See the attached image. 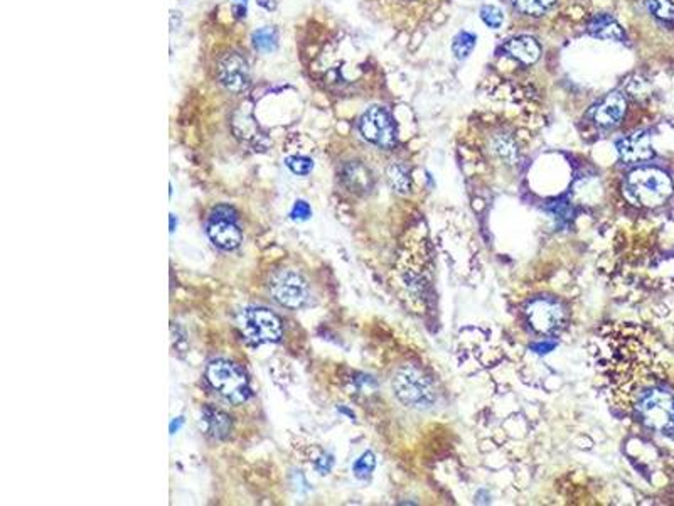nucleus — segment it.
<instances>
[{"mask_svg":"<svg viewBox=\"0 0 674 506\" xmlns=\"http://www.w3.org/2000/svg\"><path fill=\"white\" fill-rule=\"evenodd\" d=\"M625 195L634 204L654 208L673 195V181L664 171L656 167L635 169L625 179Z\"/></svg>","mask_w":674,"mask_h":506,"instance_id":"nucleus-1","label":"nucleus"},{"mask_svg":"<svg viewBox=\"0 0 674 506\" xmlns=\"http://www.w3.org/2000/svg\"><path fill=\"white\" fill-rule=\"evenodd\" d=\"M206 378L209 385L230 404H243L251 395L250 381L238 364L227 359H214L208 364Z\"/></svg>","mask_w":674,"mask_h":506,"instance_id":"nucleus-2","label":"nucleus"},{"mask_svg":"<svg viewBox=\"0 0 674 506\" xmlns=\"http://www.w3.org/2000/svg\"><path fill=\"white\" fill-rule=\"evenodd\" d=\"M393 390L401 404L413 409H430L437 402L432 381L418 368L403 366L393 378Z\"/></svg>","mask_w":674,"mask_h":506,"instance_id":"nucleus-3","label":"nucleus"},{"mask_svg":"<svg viewBox=\"0 0 674 506\" xmlns=\"http://www.w3.org/2000/svg\"><path fill=\"white\" fill-rule=\"evenodd\" d=\"M238 326L243 336L255 346L278 343L283 333L280 317L265 307L244 309L238 316Z\"/></svg>","mask_w":674,"mask_h":506,"instance_id":"nucleus-4","label":"nucleus"},{"mask_svg":"<svg viewBox=\"0 0 674 506\" xmlns=\"http://www.w3.org/2000/svg\"><path fill=\"white\" fill-rule=\"evenodd\" d=\"M639 414L647 427L659 432L674 428V397L666 390L652 388L639 400Z\"/></svg>","mask_w":674,"mask_h":506,"instance_id":"nucleus-5","label":"nucleus"},{"mask_svg":"<svg viewBox=\"0 0 674 506\" xmlns=\"http://www.w3.org/2000/svg\"><path fill=\"white\" fill-rule=\"evenodd\" d=\"M270 292L280 306L300 309L308 302L307 282L294 270H280L270 280Z\"/></svg>","mask_w":674,"mask_h":506,"instance_id":"nucleus-6","label":"nucleus"},{"mask_svg":"<svg viewBox=\"0 0 674 506\" xmlns=\"http://www.w3.org/2000/svg\"><path fill=\"white\" fill-rule=\"evenodd\" d=\"M359 130L368 142L383 149H392L397 144V128L389 113L381 106H371L361 117Z\"/></svg>","mask_w":674,"mask_h":506,"instance_id":"nucleus-7","label":"nucleus"},{"mask_svg":"<svg viewBox=\"0 0 674 506\" xmlns=\"http://www.w3.org/2000/svg\"><path fill=\"white\" fill-rule=\"evenodd\" d=\"M208 237L221 250L231 252L242 243V230L235 221V214L226 206L216 208L209 218Z\"/></svg>","mask_w":674,"mask_h":506,"instance_id":"nucleus-8","label":"nucleus"},{"mask_svg":"<svg viewBox=\"0 0 674 506\" xmlns=\"http://www.w3.org/2000/svg\"><path fill=\"white\" fill-rule=\"evenodd\" d=\"M218 80L226 90L242 93L250 85V70L246 59L238 53H227L218 64Z\"/></svg>","mask_w":674,"mask_h":506,"instance_id":"nucleus-9","label":"nucleus"},{"mask_svg":"<svg viewBox=\"0 0 674 506\" xmlns=\"http://www.w3.org/2000/svg\"><path fill=\"white\" fill-rule=\"evenodd\" d=\"M526 314L531 328L543 334L558 331L565 321L563 309L558 306L556 302L547 301V299L531 302L526 309Z\"/></svg>","mask_w":674,"mask_h":506,"instance_id":"nucleus-10","label":"nucleus"},{"mask_svg":"<svg viewBox=\"0 0 674 506\" xmlns=\"http://www.w3.org/2000/svg\"><path fill=\"white\" fill-rule=\"evenodd\" d=\"M625 109H628V101L622 97V93L613 92L611 95L604 98L594 110V122L597 127L611 130V128L617 127L622 122L625 115Z\"/></svg>","mask_w":674,"mask_h":506,"instance_id":"nucleus-11","label":"nucleus"},{"mask_svg":"<svg viewBox=\"0 0 674 506\" xmlns=\"http://www.w3.org/2000/svg\"><path fill=\"white\" fill-rule=\"evenodd\" d=\"M617 152H619L622 161L629 162V164L647 161V159L654 156L651 137L647 132H635V134L625 137V139H620L617 142Z\"/></svg>","mask_w":674,"mask_h":506,"instance_id":"nucleus-12","label":"nucleus"},{"mask_svg":"<svg viewBox=\"0 0 674 506\" xmlns=\"http://www.w3.org/2000/svg\"><path fill=\"white\" fill-rule=\"evenodd\" d=\"M504 49L516 58L518 61H521L523 64H533L539 59L541 54V48L539 44L536 42L533 37L530 36H519L511 39L508 44L504 46Z\"/></svg>","mask_w":674,"mask_h":506,"instance_id":"nucleus-13","label":"nucleus"},{"mask_svg":"<svg viewBox=\"0 0 674 506\" xmlns=\"http://www.w3.org/2000/svg\"><path fill=\"white\" fill-rule=\"evenodd\" d=\"M588 32L592 36L600 37V39H611V41H624L625 34L616 19L607 14L595 16L594 19L588 23Z\"/></svg>","mask_w":674,"mask_h":506,"instance_id":"nucleus-14","label":"nucleus"},{"mask_svg":"<svg viewBox=\"0 0 674 506\" xmlns=\"http://www.w3.org/2000/svg\"><path fill=\"white\" fill-rule=\"evenodd\" d=\"M204 422L208 426V432L216 439H223L230 434L231 431V422L227 419V415L223 414L220 410H213L208 409L204 410Z\"/></svg>","mask_w":674,"mask_h":506,"instance_id":"nucleus-15","label":"nucleus"},{"mask_svg":"<svg viewBox=\"0 0 674 506\" xmlns=\"http://www.w3.org/2000/svg\"><path fill=\"white\" fill-rule=\"evenodd\" d=\"M344 181L353 191H366L371 186V179H369L366 169L358 164L346 167Z\"/></svg>","mask_w":674,"mask_h":506,"instance_id":"nucleus-16","label":"nucleus"},{"mask_svg":"<svg viewBox=\"0 0 674 506\" xmlns=\"http://www.w3.org/2000/svg\"><path fill=\"white\" fill-rule=\"evenodd\" d=\"M253 46L260 53H272L278 46V32L275 27H261L253 32Z\"/></svg>","mask_w":674,"mask_h":506,"instance_id":"nucleus-17","label":"nucleus"},{"mask_svg":"<svg viewBox=\"0 0 674 506\" xmlns=\"http://www.w3.org/2000/svg\"><path fill=\"white\" fill-rule=\"evenodd\" d=\"M475 42H478V37H475L474 34H470L467 31L458 32L457 36H455L454 44H452L454 54L457 56V59L469 58V56L472 54V51H474V48H475Z\"/></svg>","mask_w":674,"mask_h":506,"instance_id":"nucleus-18","label":"nucleus"},{"mask_svg":"<svg viewBox=\"0 0 674 506\" xmlns=\"http://www.w3.org/2000/svg\"><path fill=\"white\" fill-rule=\"evenodd\" d=\"M388 179H389V184H392V187L397 192L405 195V192L410 191V175H408L406 169L403 166L393 164L392 167H389Z\"/></svg>","mask_w":674,"mask_h":506,"instance_id":"nucleus-19","label":"nucleus"},{"mask_svg":"<svg viewBox=\"0 0 674 506\" xmlns=\"http://www.w3.org/2000/svg\"><path fill=\"white\" fill-rule=\"evenodd\" d=\"M514 6H516L519 11L525 12L528 16H543L544 12H548L551 8L555 0H513Z\"/></svg>","mask_w":674,"mask_h":506,"instance_id":"nucleus-20","label":"nucleus"},{"mask_svg":"<svg viewBox=\"0 0 674 506\" xmlns=\"http://www.w3.org/2000/svg\"><path fill=\"white\" fill-rule=\"evenodd\" d=\"M646 6L654 17L661 20H674L673 0H646Z\"/></svg>","mask_w":674,"mask_h":506,"instance_id":"nucleus-21","label":"nucleus"},{"mask_svg":"<svg viewBox=\"0 0 674 506\" xmlns=\"http://www.w3.org/2000/svg\"><path fill=\"white\" fill-rule=\"evenodd\" d=\"M375 467H376L375 454L368 451V452H364L363 456L358 459V461L354 462L353 473H354L356 478L366 479V478H369V476H371L373 471H375Z\"/></svg>","mask_w":674,"mask_h":506,"instance_id":"nucleus-22","label":"nucleus"},{"mask_svg":"<svg viewBox=\"0 0 674 506\" xmlns=\"http://www.w3.org/2000/svg\"><path fill=\"white\" fill-rule=\"evenodd\" d=\"M285 166L289 167L294 174L307 175L312 169H314V161L306 156H292L285 161Z\"/></svg>","mask_w":674,"mask_h":506,"instance_id":"nucleus-23","label":"nucleus"},{"mask_svg":"<svg viewBox=\"0 0 674 506\" xmlns=\"http://www.w3.org/2000/svg\"><path fill=\"white\" fill-rule=\"evenodd\" d=\"M480 19H482L489 27L499 29L502 23H504V14H502L501 8H497L496 6H484L480 8Z\"/></svg>","mask_w":674,"mask_h":506,"instance_id":"nucleus-24","label":"nucleus"},{"mask_svg":"<svg viewBox=\"0 0 674 506\" xmlns=\"http://www.w3.org/2000/svg\"><path fill=\"white\" fill-rule=\"evenodd\" d=\"M311 214H312L311 206H308V204L306 203V201L299 199L297 203L294 204V208H292L290 216H292V220L306 221V220H308V218H311Z\"/></svg>","mask_w":674,"mask_h":506,"instance_id":"nucleus-25","label":"nucleus"},{"mask_svg":"<svg viewBox=\"0 0 674 506\" xmlns=\"http://www.w3.org/2000/svg\"><path fill=\"white\" fill-rule=\"evenodd\" d=\"M496 151H497V154H499L501 157L508 159V161H511V159L514 157V154H516V149H514L513 142H511V140H508V139H499V140H497V142H496Z\"/></svg>","mask_w":674,"mask_h":506,"instance_id":"nucleus-26","label":"nucleus"},{"mask_svg":"<svg viewBox=\"0 0 674 506\" xmlns=\"http://www.w3.org/2000/svg\"><path fill=\"white\" fill-rule=\"evenodd\" d=\"M332 464H334L332 457H330V456H322V457L319 459V461L316 462V469L319 471L320 474H329L330 469H332Z\"/></svg>","mask_w":674,"mask_h":506,"instance_id":"nucleus-27","label":"nucleus"},{"mask_svg":"<svg viewBox=\"0 0 674 506\" xmlns=\"http://www.w3.org/2000/svg\"><path fill=\"white\" fill-rule=\"evenodd\" d=\"M553 348H555V345H553V343H539V345L533 346V350L536 351V353H548V351H551Z\"/></svg>","mask_w":674,"mask_h":506,"instance_id":"nucleus-28","label":"nucleus"},{"mask_svg":"<svg viewBox=\"0 0 674 506\" xmlns=\"http://www.w3.org/2000/svg\"><path fill=\"white\" fill-rule=\"evenodd\" d=\"M256 2H258L263 8H267V11H273V8L277 7L275 0H256Z\"/></svg>","mask_w":674,"mask_h":506,"instance_id":"nucleus-29","label":"nucleus"},{"mask_svg":"<svg viewBox=\"0 0 674 506\" xmlns=\"http://www.w3.org/2000/svg\"><path fill=\"white\" fill-rule=\"evenodd\" d=\"M180 424H182V417H179L177 422H175V420H173V422H170V434H175V432L179 431Z\"/></svg>","mask_w":674,"mask_h":506,"instance_id":"nucleus-30","label":"nucleus"},{"mask_svg":"<svg viewBox=\"0 0 674 506\" xmlns=\"http://www.w3.org/2000/svg\"><path fill=\"white\" fill-rule=\"evenodd\" d=\"M233 2H235L233 6H244V7H246L248 0H233Z\"/></svg>","mask_w":674,"mask_h":506,"instance_id":"nucleus-31","label":"nucleus"},{"mask_svg":"<svg viewBox=\"0 0 674 506\" xmlns=\"http://www.w3.org/2000/svg\"><path fill=\"white\" fill-rule=\"evenodd\" d=\"M174 223H175L174 214H170V233H173V231H174Z\"/></svg>","mask_w":674,"mask_h":506,"instance_id":"nucleus-32","label":"nucleus"}]
</instances>
